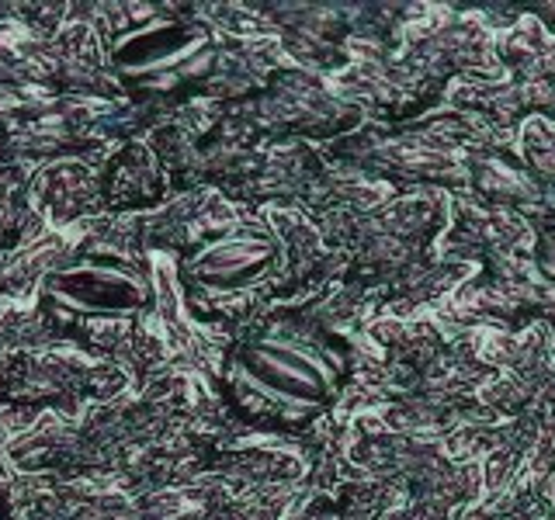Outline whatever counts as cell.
Masks as SVG:
<instances>
[{
    "instance_id": "7a4b0ae2",
    "label": "cell",
    "mask_w": 555,
    "mask_h": 520,
    "mask_svg": "<svg viewBox=\"0 0 555 520\" xmlns=\"http://www.w3.org/2000/svg\"><path fill=\"white\" fill-rule=\"evenodd\" d=\"M49 291L69 309L94 312V316H118L146 302L143 285L132 274L104 264H80L69 271H56L49 277Z\"/></svg>"
},
{
    "instance_id": "6da1fadb",
    "label": "cell",
    "mask_w": 555,
    "mask_h": 520,
    "mask_svg": "<svg viewBox=\"0 0 555 520\" xmlns=\"http://www.w3.org/2000/svg\"><path fill=\"white\" fill-rule=\"evenodd\" d=\"M243 378L264 395L295 410H317L337 389L340 364L326 351L292 340H260L250 343L240 358Z\"/></svg>"
},
{
    "instance_id": "3957f363",
    "label": "cell",
    "mask_w": 555,
    "mask_h": 520,
    "mask_svg": "<svg viewBox=\"0 0 555 520\" xmlns=\"http://www.w3.org/2000/svg\"><path fill=\"white\" fill-rule=\"evenodd\" d=\"M274 243L264 236H233L205 247L191 260V277L208 288H243L274 264Z\"/></svg>"
}]
</instances>
